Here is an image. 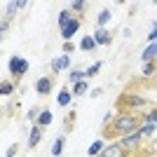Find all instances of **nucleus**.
Segmentation results:
<instances>
[{"mask_svg":"<svg viewBox=\"0 0 157 157\" xmlns=\"http://www.w3.org/2000/svg\"><path fill=\"white\" fill-rule=\"evenodd\" d=\"M138 115L136 113H117L115 117H113V124L108 127V129L103 131L105 138H122V136H129V134H134V131H138L141 127H138Z\"/></svg>","mask_w":157,"mask_h":157,"instance_id":"obj_1","label":"nucleus"},{"mask_svg":"<svg viewBox=\"0 0 157 157\" xmlns=\"http://www.w3.org/2000/svg\"><path fill=\"white\" fill-rule=\"evenodd\" d=\"M148 103L141 94H120L115 101V110L117 113H129V110H143V105Z\"/></svg>","mask_w":157,"mask_h":157,"instance_id":"obj_2","label":"nucleus"},{"mask_svg":"<svg viewBox=\"0 0 157 157\" xmlns=\"http://www.w3.org/2000/svg\"><path fill=\"white\" fill-rule=\"evenodd\" d=\"M7 68H10V75H12L14 80H19L24 73L28 71V59H24V56H10V61H7Z\"/></svg>","mask_w":157,"mask_h":157,"instance_id":"obj_3","label":"nucleus"},{"mask_svg":"<svg viewBox=\"0 0 157 157\" xmlns=\"http://www.w3.org/2000/svg\"><path fill=\"white\" fill-rule=\"evenodd\" d=\"M98 157H129V150L122 143H110V145H105V150Z\"/></svg>","mask_w":157,"mask_h":157,"instance_id":"obj_4","label":"nucleus"},{"mask_svg":"<svg viewBox=\"0 0 157 157\" xmlns=\"http://www.w3.org/2000/svg\"><path fill=\"white\" fill-rule=\"evenodd\" d=\"M143 138H145V136L141 134V129H138V131H134V134H129V136H122V141H120V143L124 145L127 150H136Z\"/></svg>","mask_w":157,"mask_h":157,"instance_id":"obj_5","label":"nucleus"},{"mask_svg":"<svg viewBox=\"0 0 157 157\" xmlns=\"http://www.w3.org/2000/svg\"><path fill=\"white\" fill-rule=\"evenodd\" d=\"M52 89H54V78H40L38 82H35V92H38L40 96H47Z\"/></svg>","mask_w":157,"mask_h":157,"instance_id":"obj_6","label":"nucleus"},{"mask_svg":"<svg viewBox=\"0 0 157 157\" xmlns=\"http://www.w3.org/2000/svg\"><path fill=\"white\" fill-rule=\"evenodd\" d=\"M141 61H143V63L157 61V42H150V45H148L143 52H141Z\"/></svg>","mask_w":157,"mask_h":157,"instance_id":"obj_7","label":"nucleus"},{"mask_svg":"<svg viewBox=\"0 0 157 157\" xmlns=\"http://www.w3.org/2000/svg\"><path fill=\"white\" fill-rule=\"evenodd\" d=\"M68 66H71V56H68V54H63V56H59V59H54V61H52V73L56 75V73L66 71Z\"/></svg>","mask_w":157,"mask_h":157,"instance_id":"obj_8","label":"nucleus"},{"mask_svg":"<svg viewBox=\"0 0 157 157\" xmlns=\"http://www.w3.org/2000/svg\"><path fill=\"white\" fill-rule=\"evenodd\" d=\"M40 141H42V127L35 124V127L31 129V134H28V150H33V148H35Z\"/></svg>","mask_w":157,"mask_h":157,"instance_id":"obj_9","label":"nucleus"},{"mask_svg":"<svg viewBox=\"0 0 157 157\" xmlns=\"http://www.w3.org/2000/svg\"><path fill=\"white\" fill-rule=\"evenodd\" d=\"M78 28H80V19H73V21H71V24H68L66 28H61V35H63V40H66V42H68V40H71L73 35L78 33Z\"/></svg>","mask_w":157,"mask_h":157,"instance_id":"obj_10","label":"nucleus"},{"mask_svg":"<svg viewBox=\"0 0 157 157\" xmlns=\"http://www.w3.org/2000/svg\"><path fill=\"white\" fill-rule=\"evenodd\" d=\"M155 75H157V61L143 63V68H141V78H143V80H152Z\"/></svg>","mask_w":157,"mask_h":157,"instance_id":"obj_11","label":"nucleus"},{"mask_svg":"<svg viewBox=\"0 0 157 157\" xmlns=\"http://www.w3.org/2000/svg\"><path fill=\"white\" fill-rule=\"evenodd\" d=\"M94 40H96V45H110V33L105 31V28H96V33H94Z\"/></svg>","mask_w":157,"mask_h":157,"instance_id":"obj_12","label":"nucleus"},{"mask_svg":"<svg viewBox=\"0 0 157 157\" xmlns=\"http://www.w3.org/2000/svg\"><path fill=\"white\" fill-rule=\"evenodd\" d=\"M38 127H49L52 124V110H47V108H42V113H40V117H38V122H35Z\"/></svg>","mask_w":157,"mask_h":157,"instance_id":"obj_13","label":"nucleus"},{"mask_svg":"<svg viewBox=\"0 0 157 157\" xmlns=\"http://www.w3.org/2000/svg\"><path fill=\"white\" fill-rule=\"evenodd\" d=\"M71 98H73V92L63 87V89L59 92V96H56V103H59V105H63V108H66V105H71Z\"/></svg>","mask_w":157,"mask_h":157,"instance_id":"obj_14","label":"nucleus"},{"mask_svg":"<svg viewBox=\"0 0 157 157\" xmlns=\"http://www.w3.org/2000/svg\"><path fill=\"white\" fill-rule=\"evenodd\" d=\"M103 150H105L103 141H94V143L89 145V150H87V155H89V157H98V155H101Z\"/></svg>","mask_w":157,"mask_h":157,"instance_id":"obj_15","label":"nucleus"},{"mask_svg":"<svg viewBox=\"0 0 157 157\" xmlns=\"http://www.w3.org/2000/svg\"><path fill=\"white\" fill-rule=\"evenodd\" d=\"M71 92H73V96H85V94L89 92V85H87L85 80H82V82H75Z\"/></svg>","mask_w":157,"mask_h":157,"instance_id":"obj_16","label":"nucleus"},{"mask_svg":"<svg viewBox=\"0 0 157 157\" xmlns=\"http://www.w3.org/2000/svg\"><path fill=\"white\" fill-rule=\"evenodd\" d=\"M80 47H82L85 52H94V49H96V40H94V35H85L82 42H80Z\"/></svg>","mask_w":157,"mask_h":157,"instance_id":"obj_17","label":"nucleus"},{"mask_svg":"<svg viewBox=\"0 0 157 157\" xmlns=\"http://www.w3.org/2000/svg\"><path fill=\"white\" fill-rule=\"evenodd\" d=\"M63 143H66L63 136H56V138H54V145H52V155L54 157H61V152H63Z\"/></svg>","mask_w":157,"mask_h":157,"instance_id":"obj_18","label":"nucleus"},{"mask_svg":"<svg viewBox=\"0 0 157 157\" xmlns=\"http://www.w3.org/2000/svg\"><path fill=\"white\" fill-rule=\"evenodd\" d=\"M73 21V14H71V10H61L59 12V28H66L68 24Z\"/></svg>","mask_w":157,"mask_h":157,"instance_id":"obj_19","label":"nucleus"},{"mask_svg":"<svg viewBox=\"0 0 157 157\" xmlns=\"http://www.w3.org/2000/svg\"><path fill=\"white\" fill-rule=\"evenodd\" d=\"M110 17H113V12H110V10H103V12L98 14V17H96V24H98V28H103L105 24L110 21Z\"/></svg>","mask_w":157,"mask_h":157,"instance_id":"obj_20","label":"nucleus"},{"mask_svg":"<svg viewBox=\"0 0 157 157\" xmlns=\"http://www.w3.org/2000/svg\"><path fill=\"white\" fill-rule=\"evenodd\" d=\"M0 94H2V96H12L14 94V82H0Z\"/></svg>","mask_w":157,"mask_h":157,"instance_id":"obj_21","label":"nucleus"},{"mask_svg":"<svg viewBox=\"0 0 157 157\" xmlns=\"http://www.w3.org/2000/svg\"><path fill=\"white\" fill-rule=\"evenodd\" d=\"M71 85H75V82H82V80H87V73L85 71H71Z\"/></svg>","mask_w":157,"mask_h":157,"instance_id":"obj_22","label":"nucleus"},{"mask_svg":"<svg viewBox=\"0 0 157 157\" xmlns=\"http://www.w3.org/2000/svg\"><path fill=\"white\" fill-rule=\"evenodd\" d=\"M143 122H145V124H157V108L143 113Z\"/></svg>","mask_w":157,"mask_h":157,"instance_id":"obj_23","label":"nucleus"},{"mask_svg":"<svg viewBox=\"0 0 157 157\" xmlns=\"http://www.w3.org/2000/svg\"><path fill=\"white\" fill-rule=\"evenodd\" d=\"M101 66H103V61H94V63H92V66H89V68L85 71V73H87V78H94V75H96V73L101 71Z\"/></svg>","mask_w":157,"mask_h":157,"instance_id":"obj_24","label":"nucleus"},{"mask_svg":"<svg viewBox=\"0 0 157 157\" xmlns=\"http://www.w3.org/2000/svg\"><path fill=\"white\" fill-rule=\"evenodd\" d=\"M73 124H75V110H71L68 113V117L63 120V127H66V134H68V131L73 129Z\"/></svg>","mask_w":157,"mask_h":157,"instance_id":"obj_25","label":"nucleus"},{"mask_svg":"<svg viewBox=\"0 0 157 157\" xmlns=\"http://www.w3.org/2000/svg\"><path fill=\"white\" fill-rule=\"evenodd\" d=\"M17 10H19V5H17V2H5V12H7V17H10V19L17 14Z\"/></svg>","mask_w":157,"mask_h":157,"instance_id":"obj_26","label":"nucleus"},{"mask_svg":"<svg viewBox=\"0 0 157 157\" xmlns=\"http://www.w3.org/2000/svg\"><path fill=\"white\" fill-rule=\"evenodd\" d=\"M85 7H87L85 0H75V2H71V10H73V12H85Z\"/></svg>","mask_w":157,"mask_h":157,"instance_id":"obj_27","label":"nucleus"},{"mask_svg":"<svg viewBox=\"0 0 157 157\" xmlns=\"http://www.w3.org/2000/svg\"><path fill=\"white\" fill-rule=\"evenodd\" d=\"M155 129H157V124H143L141 127V134H143V136H152Z\"/></svg>","mask_w":157,"mask_h":157,"instance_id":"obj_28","label":"nucleus"},{"mask_svg":"<svg viewBox=\"0 0 157 157\" xmlns=\"http://www.w3.org/2000/svg\"><path fill=\"white\" fill-rule=\"evenodd\" d=\"M40 113H42V108H33V110H28V120H31V122H38Z\"/></svg>","mask_w":157,"mask_h":157,"instance_id":"obj_29","label":"nucleus"},{"mask_svg":"<svg viewBox=\"0 0 157 157\" xmlns=\"http://www.w3.org/2000/svg\"><path fill=\"white\" fill-rule=\"evenodd\" d=\"M148 42H157V21L152 24V31L148 33Z\"/></svg>","mask_w":157,"mask_h":157,"instance_id":"obj_30","label":"nucleus"},{"mask_svg":"<svg viewBox=\"0 0 157 157\" xmlns=\"http://www.w3.org/2000/svg\"><path fill=\"white\" fill-rule=\"evenodd\" d=\"M7 31H10V21H7V19H2V21H0V33L5 35Z\"/></svg>","mask_w":157,"mask_h":157,"instance_id":"obj_31","label":"nucleus"},{"mask_svg":"<svg viewBox=\"0 0 157 157\" xmlns=\"http://www.w3.org/2000/svg\"><path fill=\"white\" fill-rule=\"evenodd\" d=\"M17 150H19V145H10L7 152H5V157H14V155H17Z\"/></svg>","mask_w":157,"mask_h":157,"instance_id":"obj_32","label":"nucleus"},{"mask_svg":"<svg viewBox=\"0 0 157 157\" xmlns=\"http://www.w3.org/2000/svg\"><path fill=\"white\" fill-rule=\"evenodd\" d=\"M73 49H75V45H73L71 40H68V42H63V54H71Z\"/></svg>","mask_w":157,"mask_h":157,"instance_id":"obj_33","label":"nucleus"},{"mask_svg":"<svg viewBox=\"0 0 157 157\" xmlns=\"http://www.w3.org/2000/svg\"><path fill=\"white\" fill-rule=\"evenodd\" d=\"M101 94H103V87H96V89H92V96H94V98H98Z\"/></svg>","mask_w":157,"mask_h":157,"instance_id":"obj_34","label":"nucleus"},{"mask_svg":"<svg viewBox=\"0 0 157 157\" xmlns=\"http://www.w3.org/2000/svg\"><path fill=\"white\" fill-rule=\"evenodd\" d=\"M17 5H19V10H24V7H28V0H19Z\"/></svg>","mask_w":157,"mask_h":157,"instance_id":"obj_35","label":"nucleus"}]
</instances>
